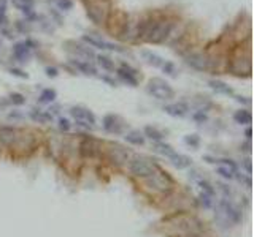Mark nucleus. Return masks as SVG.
<instances>
[{"label":"nucleus","mask_w":254,"mask_h":237,"mask_svg":"<svg viewBox=\"0 0 254 237\" xmlns=\"http://www.w3.org/2000/svg\"><path fill=\"white\" fill-rule=\"evenodd\" d=\"M171 29H173V22L169 21V19H159V21H149L148 29L145 32L143 40L148 43H162L169 38L171 34Z\"/></svg>","instance_id":"1"},{"label":"nucleus","mask_w":254,"mask_h":237,"mask_svg":"<svg viewBox=\"0 0 254 237\" xmlns=\"http://www.w3.org/2000/svg\"><path fill=\"white\" fill-rule=\"evenodd\" d=\"M159 168L156 162L146 155H133L129 160V169L138 179H148Z\"/></svg>","instance_id":"2"},{"label":"nucleus","mask_w":254,"mask_h":237,"mask_svg":"<svg viewBox=\"0 0 254 237\" xmlns=\"http://www.w3.org/2000/svg\"><path fill=\"white\" fill-rule=\"evenodd\" d=\"M86 13L94 24H106L110 16V0H89L86 3Z\"/></svg>","instance_id":"3"},{"label":"nucleus","mask_w":254,"mask_h":237,"mask_svg":"<svg viewBox=\"0 0 254 237\" xmlns=\"http://www.w3.org/2000/svg\"><path fill=\"white\" fill-rule=\"evenodd\" d=\"M146 91L149 95H152L156 100L161 101H169L175 97V91L171 89V86L167 81H164L161 78H152L148 81V86H146Z\"/></svg>","instance_id":"4"},{"label":"nucleus","mask_w":254,"mask_h":237,"mask_svg":"<svg viewBox=\"0 0 254 237\" xmlns=\"http://www.w3.org/2000/svg\"><path fill=\"white\" fill-rule=\"evenodd\" d=\"M70 114L75 117L76 125L78 127L86 128V130H91V128L95 127V116L89 109H86V108L73 106L72 109H70Z\"/></svg>","instance_id":"5"},{"label":"nucleus","mask_w":254,"mask_h":237,"mask_svg":"<svg viewBox=\"0 0 254 237\" xmlns=\"http://www.w3.org/2000/svg\"><path fill=\"white\" fill-rule=\"evenodd\" d=\"M83 41L87 43L89 46L92 48H97V49H106V51H114V53H124V49L118 46V44L110 43V41H105L104 38L99 36V35H94V34H87V35H83Z\"/></svg>","instance_id":"6"},{"label":"nucleus","mask_w":254,"mask_h":237,"mask_svg":"<svg viewBox=\"0 0 254 237\" xmlns=\"http://www.w3.org/2000/svg\"><path fill=\"white\" fill-rule=\"evenodd\" d=\"M186 63L190 68L197 70V72H210V70H212V60H210L208 55L202 54V53L188 54Z\"/></svg>","instance_id":"7"},{"label":"nucleus","mask_w":254,"mask_h":237,"mask_svg":"<svg viewBox=\"0 0 254 237\" xmlns=\"http://www.w3.org/2000/svg\"><path fill=\"white\" fill-rule=\"evenodd\" d=\"M65 49H67V53L75 55L76 59H85L86 62H89V59H94V57H95L94 51L91 48L81 46V44L75 43V41H67L65 43Z\"/></svg>","instance_id":"8"},{"label":"nucleus","mask_w":254,"mask_h":237,"mask_svg":"<svg viewBox=\"0 0 254 237\" xmlns=\"http://www.w3.org/2000/svg\"><path fill=\"white\" fill-rule=\"evenodd\" d=\"M34 43L32 41H21V43H16L15 48H13V57L19 62H27V59L32 54V48Z\"/></svg>","instance_id":"9"},{"label":"nucleus","mask_w":254,"mask_h":237,"mask_svg":"<svg viewBox=\"0 0 254 237\" xmlns=\"http://www.w3.org/2000/svg\"><path fill=\"white\" fill-rule=\"evenodd\" d=\"M219 207H221V212L226 215V219L232 223H238L241 219V214L238 212V209L233 206V204L229 201V200H221L219 201Z\"/></svg>","instance_id":"10"},{"label":"nucleus","mask_w":254,"mask_h":237,"mask_svg":"<svg viewBox=\"0 0 254 237\" xmlns=\"http://www.w3.org/2000/svg\"><path fill=\"white\" fill-rule=\"evenodd\" d=\"M118 73V78L121 81L127 82L129 86H138V79H137V72L133 70L130 65H127V63H123V67H121L119 70H116Z\"/></svg>","instance_id":"11"},{"label":"nucleus","mask_w":254,"mask_h":237,"mask_svg":"<svg viewBox=\"0 0 254 237\" xmlns=\"http://www.w3.org/2000/svg\"><path fill=\"white\" fill-rule=\"evenodd\" d=\"M108 153H110V158L116 164H123L126 162H129V152L119 144H111L110 149H108Z\"/></svg>","instance_id":"12"},{"label":"nucleus","mask_w":254,"mask_h":237,"mask_svg":"<svg viewBox=\"0 0 254 237\" xmlns=\"http://www.w3.org/2000/svg\"><path fill=\"white\" fill-rule=\"evenodd\" d=\"M19 139V131L13 127H2L0 128V143L10 147Z\"/></svg>","instance_id":"13"},{"label":"nucleus","mask_w":254,"mask_h":237,"mask_svg":"<svg viewBox=\"0 0 254 237\" xmlns=\"http://www.w3.org/2000/svg\"><path fill=\"white\" fill-rule=\"evenodd\" d=\"M164 111L169 114L171 117H184L186 114L189 112V106L186 103H170V105H165L164 106Z\"/></svg>","instance_id":"14"},{"label":"nucleus","mask_w":254,"mask_h":237,"mask_svg":"<svg viewBox=\"0 0 254 237\" xmlns=\"http://www.w3.org/2000/svg\"><path fill=\"white\" fill-rule=\"evenodd\" d=\"M104 128L108 133H119L123 130V124L119 122V117L114 116V114H108V116L104 117Z\"/></svg>","instance_id":"15"},{"label":"nucleus","mask_w":254,"mask_h":237,"mask_svg":"<svg viewBox=\"0 0 254 237\" xmlns=\"http://www.w3.org/2000/svg\"><path fill=\"white\" fill-rule=\"evenodd\" d=\"M11 3L16 6V8L22 13V15H25L27 18H35L34 15V5L35 2L34 0H11Z\"/></svg>","instance_id":"16"},{"label":"nucleus","mask_w":254,"mask_h":237,"mask_svg":"<svg viewBox=\"0 0 254 237\" xmlns=\"http://www.w3.org/2000/svg\"><path fill=\"white\" fill-rule=\"evenodd\" d=\"M169 160L171 162V164H173L175 168H178V169H186V168H190V166H192V160H190L189 157H186V155H183V153L175 152Z\"/></svg>","instance_id":"17"},{"label":"nucleus","mask_w":254,"mask_h":237,"mask_svg":"<svg viewBox=\"0 0 254 237\" xmlns=\"http://www.w3.org/2000/svg\"><path fill=\"white\" fill-rule=\"evenodd\" d=\"M72 63H73V67L76 70H80L81 73H85L87 76H95V74H97V70H95V67L91 65V63L86 62V60H72Z\"/></svg>","instance_id":"18"},{"label":"nucleus","mask_w":254,"mask_h":237,"mask_svg":"<svg viewBox=\"0 0 254 237\" xmlns=\"http://www.w3.org/2000/svg\"><path fill=\"white\" fill-rule=\"evenodd\" d=\"M208 86L213 89L214 92H218V93H222V95H233V91H232V87H229L226 82H222L219 79H212L208 82Z\"/></svg>","instance_id":"19"},{"label":"nucleus","mask_w":254,"mask_h":237,"mask_svg":"<svg viewBox=\"0 0 254 237\" xmlns=\"http://www.w3.org/2000/svg\"><path fill=\"white\" fill-rule=\"evenodd\" d=\"M142 55H143V59L149 63V65L156 67V68L162 67V63L165 62L161 55H157L156 53H152V51H142Z\"/></svg>","instance_id":"20"},{"label":"nucleus","mask_w":254,"mask_h":237,"mask_svg":"<svg viewBox=\"0 0 254 237\" xmlns=\"http://www.w3.org/2000/svg\"><path fill=\"white\" fill-rule=\"evenodd\" d=\"M124 139H126L129 144H132V146H143V144H145V136H143V133H140L138 130H132V131H129V133H126Z\"/></svg>","instance_id":"21"},{"label":"nucleus","mask_w":254,"mask_h":237,"mask_svg":"<svg viewBox=\"0 0 254 237\" xmlns=\"http://www.w3.org/2000/svg\"><path fill=\"white\" fill-rule=\"evenodd\" d=\"M143 136L149 138V139L152 141V143H161V141L164 139V133L159 131L156 127H145Z\"/></svg>","instance_id":"22"},{"label":"nucleus","mask_w":254,"mask_h":237,"mask_svg":"<svg viewBox=\"0 0 254 237\" xmlns=\"http://www.w3.org/2000/svg\"><path fill=\"white\" fill-rule=\"evenodd\" d=\"M94 139L92 138H85L81 141V152L85 153V155H89V157H92L94 153H95V146H94Z\"/></svg>","instance_id":"23"},{"label":"nucleus","mask_w":254,"mask_h":237,"mask_svg":"<svg viewBox=\"0 0 254 237\" xmlns=\"http://www.w3.org/2000/svg\"><path fill=\"white\" fill-rule=\"evenodd\" d=\"M154 150L157 153H161V155L167 157V158H170L175 153L173 147L169 146V144H165V143H162V141H161V143H154Z\"/></svg>","instance_id":"24"},{"label":"nucleus","mask_w":254,"mask_h":237,"mask_svg":"<svg viewBox=\"0 0 254 237\" xmlns=\"http://www.w3.org/2000/svg\"><path fill=\"white\" fill-rule=\"evenodd\" d=\"M30 117L34 119L35 122H40V124H44V122H49L53 120V116L49 112H44L40 109H32L30 111Z\"/></svg>","instance_id":"25"},{"label":"nucleus","mask_w":254,"mask_h":237,"mask_svg":"<svg viewBox=\"0 0 254 237\" xmlns=\"http://www.w3.org/2000/svg\"><path fill=\"white\" fill-rule=\"evenodd\" d=\"M56 97H57L56 91H53V89H44V91H42L38 101H40V103H53Z\"/></svg>","instance_id":"26"},{"label":"nucleus","mask_w":254,"mask_h":237,"mask_svg":"<svg viewBox=\"0 0 254 237\" xmlns=\"http://www.w3.org/2000/svg\"><path fill=\"white\" fill-rule=\"evenodd\" d=\"M233 119L237 124H241V125H245V124H251V114L250 111H245V109H241V111H237L233 114Z\"/></svg>","instance_id":"27"},{"label":"nucleus","mask_w":254,"mask_h":237,"mask_svg":"<svg viewBox=\"0 0 254 237\" xmlns=\"http://www.w3.org/2000/svg\"><path fill=\"white\" fill-rule=\"evenodd\" d=\"M95 59H97L99 65L104 70H106V72H114V62L108 55H97Z\"/></svg>","instance_id":"28"},{"label":"nucleus","mask_w":254,"mask_h":237,"mask_svg":"<svg viewBox=\"0 0 254 237\" xmlns=\"http://www.w3.org/2000/svg\"><path fill=\"white\" fill-rule=\"evenodd\" d=\"M216 174H219L222 179H226V181H232V179L237 177V174H235L231 168H227V166H224V164L216 168Z\"/></svg>","instance_id":"29"},{"label":"nucleus","mask_w":254,"mask_h":237,"mask_svg":"<svg viewBox=\"0 0 254 237\" xmlns=\"http://www.w3.org/2000/svg\"><path fill=\"white\" fill-rule=\"evenodd\" d=\"M8 101L15 106H22V105H25V97L22 93H11Z\"/></svg>","instance_id":"30"},{"label":"nucleus","mask_w":254,"mask_h":237,"mask_svg":"<svg viewBox=\"0 0 254 237\" xmlns=\"http://www.w3.org/2000/svg\"><path fill=\"white\" fill-rule=\"evenodd\" d=\"M162 70L171 78H176V67L173 62H164L162 63Z\"/></svg>","instance_id":"31"},{"label":"nucleus","mask_w":254,"mask_h":237,"mask_svg":"<svg viewBox=\"0 0 254 237\" xmlns=\"http://www.w3.org/2000/svg\"><path fill=\"white\" fill-rule=\"evenodd\" d=\"M184 143H186L188 146H192V147H199V143H200V139L197 134H188L186 138H184Z\"/></svg>","instance_id":"32"},{"label":"nucleus","mask_w":254,"mask_h":237,"mask_svg":"<svg viewBox=\"0 0 254 237\" xmlns=\"http://www.w3.org/2000/svg\"><path fill=\"white\" fill-rule=\"evenodd\" d=\"M213 196H210L207 193H200V202L203 204V207L205 209H210L213 206V200H212Z\"/></svg>","instance_id":"33"},{"label":"nucleus","mask_w":254,"mask_h":237,"mask_svg":"<svg viewBox=\"0 0 254 237\" xmlns=\"http://www.w3.org/2000/svg\"><path fill=\"white\" fill-rule=\"evenodd\" d=\"M57 6H59L61 11H68V10H72L73 2L72 0H57Z\"/></svg>","instance_id":"34"},{"label":"nucleus","mask_w":254,"mask_h":237,"mask_svg":"<svg viewBox=\"0 0 254 237\" xmlns=\"http://www.w3.org/2000/svg\"><path fill=\"white\" fill-rule=\"evenodd\" d=\"M59 128H61L62 131H70V128H72V124H70L68 119L61 117V119H59Z\"/></svg>","instance_id":"35"},{"label":"nucleus","mask_w":254,"mask_h":237,"mask_svg":"<svg viewBox=\"0 0 254 237\" xmlns=\"http://www.w3.org/2000/svg\"><path fill=\"white\" fill-rule=\"evenodd\" d=\"M10 73L13 76H18V78H21V79H27V73H24L22 70H19V68H10Z\"/></svg>","instance_id":"36"},{"label":"nucleus","mask_w":254,"mask_h":237,"mask_svg":"<svg viewBox=\"0 0 254 237\" xmlns=\"http://www.w3.org/2000/svg\"><path fill=\"white\" fill-rule=\"evenodd\" d=\"M44 72H46L48 78H56V76L59 74V72H57L56 67H46V70H44Z\"/></svg>","instance_id":"37"},{"label":"nucleus","mask_w":254,"mask_h":237,"mask_svg":"<svg viewBox=\"0 0 254 237\" xmlns=\"http://www.w3.org/2000/svg\"><path fill=\"white\" fill-rule=\"evenodd\" d=\"M192 117H194V120H197V122H205V120H207V114L203 112V111H197Z\"/></svg>","instance_id":"38"},{"label":"nucleus","mask_w":254,"mask_h":237,"mask_svg":"<svg viewBox=\"0 0 254 237\" xmlns=\"http://www.w3.org/2000/svg\"><path fill=\"white\" fill-rule=\"evenodd\" d=\"M5 21H6V16H5V3H3L0 6V27L5 24Z\"/></svg>","instance_id":"39"},{"label":"nucleus","mask_w":254,"mask_h":237,"mask_svg":"<svg viewBox=\"0 0 254 237\" xmlns=\"http://www.w3.org/2000/svg\"><path fill=\"white\" fill-rule=\"evenodd\" d=\"M218 187H219V190L222 191V193H224V196H231L232 191H231V188L227 187V185H224V183H219Z\"/></svg>","instance_id":"40"},{"label":"nucleus","mask_w":254,"mask_h":237,"mask_svg":"<svg viewBox=\"0 0 254 237\" xmlns=\"http://www.w3.org/2000/svg\"><path fill=\"white\" fill-rule=\"evenodd\" d=\"M8 117H10V119H21L22 116H21V114H18V112H11Z\"/></svg>","instance_id":"41"},{"label":"nucleus","mask_w":254,"mask_h":237,"mask_svg":"<svg viewBox=\"0 0 254 237\" xmlns=\"http://www.w3.org/2000/svg\"><path fill=\"white\" fill-rule=\"evenodd\" d=\"M237 101L238 103H245V105L250 103V100H245V97H237Z\"/></svg>","instance_id":"42"},{"label":"nucleus","mask_w":254,"mask_h":237,"mask_svg":"<svg viewBox=\"0 0 254 237\" xmlns=\"http://www.w3.org/2000/svg\"><path fill=\"white\" fill-rule=\"evenodd\" d=\"M245 134H246V138H248V139H251V128H248Z\"/></svg>","instance_id":"43"}]
</instances>
